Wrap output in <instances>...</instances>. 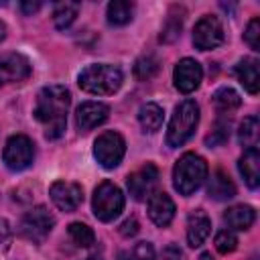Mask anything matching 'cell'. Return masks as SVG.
I'll return each instance as SVG.
<instances>
[{
	"mask_svg": "<svg viewBox=\"0 0 260 260\" xmlns=\"http://www.w3.org/2000/svg\"><path fill=\"white\" fill-rule=\"evenodd\" d=\"M71 93L63 85H47L39 91L35 104V118L45 126V136L55 140L65 132L67 110Z\"/></svg>",
	"mask_w": 260,
	"mask_h": 260,
	"instance_id": "6da1fadb",
	"label": "cell"
},
{
	"mask_svg": "<svg viewBox=\"0 0 260 260\" xmlns=\"http://www.w3.org/2000/svg\"><path fill=\"white\" fill-rule=\"evenodd\" d=\"M122 71L116 65L108 63H93L81 69L77 75V83L83 91L93 93V95H110L120 89L122 85Z\"/></svg>",
	"mask_w": 260,
	"mask_h": 260,
	"instance_id": "7a4b0ae2",
	"label": "cell"
},
{
	"mask_svg": "<svg viewBox=\"0 0 260 260\" xmlns=\"http://www.w3.org/2000/svg\"><path fill=\"white\" fill-rule=\"evenodd\" d=\"M207 173L209 169L205 158L195 152H187L177 160L173 169V185L181 195H191L203 185Z\"/></svg>",
	"mask_w": 260,
	"mask_h": 260,
	"instance_id": "3957f363",
	"label": "cell"
},
{
	"mask_svg": "<svg viewBox=\"0 0 260 260\" xmlns=\"http://www.w3.org/2000/svg\"><path fill=\"white\" fill-rule=\"evenodd\" d=\"M199 122V106L195 104V100H185L175 108V114L169 122V130H167V142L169 146H181L185 144Z\"/></svg>",
	"mask_w": 260,
	"mask_h": 260,
	"instance_id": "277c9868",
	"label": "cell"
},
{
	"mask_svg": "<svg viewBox=\"0 0 260 260\" xmlns=\"http://www.w3.org/2000/svg\"><path fill=\"white\" fill-rule=\"evenodd\" d=\"M93 213L100 221H112L116 219L122 209H124V195L118 185L112 181H104L95 187L93 191V201H91Z\"/></svg>",
	"mask_w": 260,
	"mask_h": 260,
	"instance_id": "5b68a950",
	"label": "cell"
},
{
	"mask_svg": "<svg viewBox=\"0 0 260 260\" xmlns=\"http://www.w3.org/2000/svg\"><path fill=\"white\" fill-rule=\"evenodd\" d=\"M124 152H126V142H124L122 134H118L114 130L102 132L98 136V140L93 142V154L104 169L118 167L124 158Z\"/></svg>",
	"mask_w": 260,
	"mask_h": 260,
	"instance_id": "8992f818",
	"label": "cell"
},
{
	"mask_svg": "<svg viewBox=\"0 0 260 260\" xmlns=\"http://www.w3.org/2000/svg\"><path fill=\"white\" fill-rule=\"evenodd\" d=\"M4 165L10 171H24L30 167L32 158H35V144L28 136L24 134H14L6 140L4 152H2Z\"/></svg>",
	"mask_w": 260,
	"mask_h": 260,
	"instance_id": "52a82bcc",
	"label": "cell"
},
{
	"mask_svg": "<svg viewBox=\"0 0 260 260\" xmlns=\"http://www.w3.org/2000/svg\"><path fill=\"white\" fill-rule=\"evenodd\" d=\"M55 225V217L49 213L47 207L39 205V207H32L30 211H26L20 219V234L35 242V244H41L53 230Z\"/></svg>",
	"mask_w": 260,
	"mask_h": 260,
	"instance_id": "ba28073f",
	"label": "cell"
},
{
	"mask_svg": "<svg viewBox=\"0 0 260 260\" xmlns=\"http://www.w3.org/2000/svg\"><path fill=\"white\" fill-rule=\"evenodd\" d=\"M225 32H223V24L217 16L205 14L203 18L197 20L195 28H193V45L201 51H209L215 49L223 43Z\"/></svg>",
	"mask_w": 260,
	"mask_h": 260,
	"instance_id": "9c48e42d",
	"label": "cell"
},
{
	"mask_svg": "<svg viewBox=\"0 0 260 260\" xmlns=\"http://www.w3.org/2000/svg\"><path fill=\"white\" fill-rule=\"evenodd\" d=\"M128 191L136 201H142L146 197H150V193L154 191L156 183H158V169L152 162H146L144 167H140L138 171H134L128 177Z\"/></svg>",
	"mask_w": 260,
	"mask_h": 260,
	"instance_id": "30bf717a",
	"label": "cell"
},
{
	"mask_svg": "<svg viewBox=\"0 0 260 260\" xmlns=\"http://www.w3.org/2000/svg\"><path fill=\"white\" fill-rule=\"evenodd\" d=\"M203 79V69L201 65L195 61V59H181L177 65H175V71H173V81H175V87L181 91V93H191L199 87Z\"/></svg>",
	"mask_w": 260,
	"mask_h": 260,
	"instance_id": "8fae6325",
	"label": "cell"
},
{
	"mask_svg": "<svg viewBox=\"0 0 260 260\" xmlns=\"http://www.w3.org/2000/svg\"><path fill=\"white\" fill-rule=\"evenodd\" d=\"M30 75V63L20 53H0V87L22 81Z\"/></svg>",
	"mask_w": 260,
	"mask_h": 260,
	"instance_id": "7c38bea8",
	"label": "cell"
},
{
	"mask_svg": "<svg viewBox=\"0 0 260 260\" xmlns=\"http://www.w3.org/2000/svg\"><path fill=\"white\" fill-rule=\"evenodd\" d=\"M49 195L61 211H73L83 201V189L71 181H55L49 189Z\"/></svg>",
	"mask_w": 260,
	"mask_h": 260,
	"instance_id": "4fadbf2b",
	"label": "cell"
},
{
	"mask_svg": "<svg viewBox=\"0 0 260 260\" xmlns=\"http://www.w3.org/2000/svg\"><path fill=\"white\" fill-rule=\"evenodd\" d=\"M110 116V108L102 102H83L77 112H75V122H77V128L87 132L100 124H104Z\"/></svg>",
	"mask_w": 260,
	"mask_h": 260,
	"instance_id": "5bb4252c",
	"label": "cell"
},
{
	"mask_svg": "<svg viewBox=\"0 0 260 260\" xmlns=\"http://www.w3.org/2000/svg\"><path fill=\"white\" fill-rule=\"evenodd\" d=\"M148 215H150V219L158 228L169 225L173 221V217H175V203H173V199L167 193H162V191L152 193L150 199H148Z\"/></svg>",
	"mask_w": 260,
	"mask_h": 260,
	"instance_id": "9a60e30c",
	"label": "cell"
},
{
	"mask_svg": "<svg viewBox=\"0 0 260 260\" xmlns=\"http://www.w3.org/2000/svg\"><path fill=\"white\" fill-rule=\"evenodd\" d=\"M211 232V219L203 209H195L187 217V242L191 248H197L205 242Z\"/></svg>",
	"mask_w": 260,
	"mask_h": 260,
	"instance_id": "2e32d148",
	"label": "cell"
},
{
	"mask_svg": "<svg viewBox=\"0 0 260 260\" xmlns=\"http://www.w3.org/2000/svg\"><path fill=\"white\" fill-rule=\"evenodd\" d=\"M236 75L244 89L248 93H258L260 89V73H258V61L252 57H244L236 65Z\"/></svg>",
	"mask_w": 260,
	"mask_h": 260,
	"instance_id": "e0dca14e",
	"label": "cell"
},
{
	"mask_svg": "<svg viewBox=\"0 0 260 260\" xmlns=\"http://www.w3.org/2000/svg\"><path fill=\"white\" fill-rule=\"evenodd\" d=\"M238 169H240V175L244 177L246 185L256 189L258 183H260V154L256 148H248L242 158L238 160Z\"/></svg>",
	"mask_w": 260,
	"mask_h": 260,
	"instance_id": "ac0fdd59",
	"label": "cell"
},
{
	"mask_svg": "<svg viewBox=\"0 0 260 260\" xmlns=\"http://www.w3.org/2000/svg\"><path fill=\"white\" fill-rule=\"evenodd\" d=\"M207 193L215 201H225V199H232L236 195V185L232 183V179L223 171H215L209 179Z\"/></svg>",
	"mask_w": 260,
	"mask_h": 260,
	"instance_id": "d6986e66",
	"label": "cell"
},
{
	"mask_svg": "<svg viewBox=\"0 0 260 260\" xmlns=\"http://www.w3.org/2000/svg\"><path fill=\"white\" fill-rule=\"evenodd\" d=\"M256 219V211L250 205H234L223 213V221L230 230H248Z\"/></svg>",
	"mask_w": 260,
	"mask_h": 260,
	"instance_id": "ffe728a7",
	"label": "cell"
},
{
	"mask_svg": "<svg viewBox=\"0 0 260 260\" xmlns=\"http://www.w3.org/2000/svg\"><path fill=\"white\" fill-rule=\"evenodd\" d=\"M138 122L144 128V132H156L162 124V108L154 102H148L138 112Z\"/></svg>",
	"mask_w": 260,
	"mask_h": 260,
	"instance_id": "44dd1931",
	"label": "cell"
},
{
	"mask_svg": "<svg viewBox=\"0 0 260 260\" xmlns=\"http://www.w3.org/2000/svg\"><path fill=\"white\" fill-rule=\"evenodd\" d=\"M242 104V98L236 89L232 87H219L215 93H213V106L219 114H230L234 110H238Z\"/></svg>",
	"mask_w": 260,
	"mask_h": 260,
	"instance_id": "7402d4cb",
	"label": "cell"
},
{
	"mask_svg": "<svg viewBox=\"0 0 260 260\" xmlns=\"http://www.w3.org/2000/svg\"><path fill=\"white\" fill-rule=\"evenodd\" d=\"M132 14H134V4L128 0H114L108 4V22L110 24L122 26L132 20Z\"/></svg>",
	"mask_w": 260,
	"mask_h": 260,
	"instance_id": "603a6c76",
	"label": "cell"
},
{
	"mask_svg": "<svg viewBox=\"0 0 260 260\" xmlns=\"http://www.w3.org/2000/svg\"><path fill=\"white\" fill-rule=\"evenodd\" d=\"M258 136H260V122H258V118H256V116L244 118V122L240 124V130H238L240 144H242L246 150H248V148H256Z\"/></svg>",
	"mask_w": 260,
	"mask_h": 260,
	"instance_id": "cb8c5ba5",
	"label": "cell"
},
{
	"mask_svg": "<svg viewBox=\"0 0 260 260\" xmlns=\"http://www.w3.org/2000/svg\"><path fill=\"white\" fill-rule=\"evenodd\" d=\"M79 14V4L77 2H59L55 4V10H53V22L57 28H67L71 26V22L75 20V16Z\"/></svg>",
	"mask_w": 260,
	"mask_h": 260,
	"instance_id": "d4e9b609",
	"label": "cell"
},
{
	"mask_svg": "<svg viewBox=\"0 0 260 260\" xmlns=\"http://www.w3.org/2000/svg\"><path fill=\"white\" fill-rule=\"evenodd\" d=\"M158 69H160V63H158V59H156L154 55H142V57H138L136 63H134V75H136V79H140V81L152 79V77L158 73Z\"/></svg>",
	"mask_w": 260,
	"mask_h": 260,
	"instance_id": "484cf974",
	"label": "cell"
},
{
	"mask_svg": "<svg viewBox=\"0 0 260 260\" xmlns=\"http://www.w3.org/2000/svg\"><path fill=\"white\" fill-rule=\"evenodd\" d=\"M69 236H71V240H73L79 248H89V246H93V242H95L93 230H91L89 225L81 223V221H73V223L69 225Z\"/></svg>",
	"mask_w": 260,
	"mask_h": 260,
	"instance_id": "4316f807",
	"label": "cell"
},
{
	"mask_svg": "<svg viewBox=\"0 0 260 260\" xmlns=\"http://www.w3.org/2000/svg\"><path fill=\"white\" fill-rule=\"evenodd\" d=\"M181 28H183V16L181 12H177V8L171 10L165 26H162V32H160V41L162 43H173L179 35H181Z\"/></svg>",
	"mask_w": 260,
	"mask_h": 260,
	"instance_id": "83f0119b",
	"label": "cell"
},
{
	"mask_svg": "<svg viewBox=\"0 0 260 260\" xmlns=\"http://www.w3.org/2000/svg\"><path fill=\"white\" fill-rule=\"evenodd\" d=\"M120 260H156V256H154V248L150 242H138L132 250L124 252Z\"/></svg>",
	"mask_w": 260,
	"mask_h": 260,
	"instance_id": "f1b7e54d",
	"label": "cell"
},
{
	"mask_svg": "<svg viewBox=\"0 0 260 260\" xmlns=\"http://www.w3.org/2000/svg\"><path fill=\"white\" fill-rule=\"evenodd\" d=\"M228 138H230V122L217 120L215 126H213V130H211V134L205 136V142H207L209 146H219V144H223Z\"/></svg>",
	"mask_w": 260,
	"mask_h": 260,
	"instance_id": "f546056e",
	"label": "cell"
},
{
	"mask_svg": "<svg viewBox=\"0 0 260 260\" xmlns=\"http://www.w3.org/2000/svg\"><path fill=\"white\" fill-rule=\"evenodd\" d=\"M215 248H217V252H221V254L234 252V250L238 248V238H236V234H234L232 230H221V232L215 236Z\"/></svg>",
	"mask_w": 260,
	"mask_h": 260,
	"instance_id": "4dcf8cb0",
	"label": "cell"
},
{
	"mask_svg": "<svg viewBox=\"0 0 260 260\" xmlns=\"http://www.w3.org/2000/svg\"><path fill=\"white\" fill-rule=\"evenodd\" d=\"M244 41L250 45V49L258 51L260 49V20L258 18H252L246 32H244Z\"/></svg>",
	"mask_w": 260,
	"mask_h": 260,
	"instance_id": "1f68e13d",
	"label": "cell"
},
{
	"mask_svg": "<svg viewBox=\"0 0 260 260\" xmlns=\"http://www.w3.org/2000/svg\"><path fill=\"white\" fill-rule=\"evenodd\" d=\"M162 260H185V254L177 244H169L162 250Z\"/></svg>",
	"mask_w": 260,
	"mask_h": 260,
	"instance_id": "d6a6232c",
	"label": "cell"
},
{
	"mask_svg": "<svg viewBox=\"0 0 260 260\" xmlns=\"http://www.w3.org/2000/svg\"><path fill=\"white\" fill-rule=\"evenodd\" d=\"M120 234H122V236H126V238L136 236V234H138V221H136L134 217H128V219L120 225Z\"/></svg>",
	"mask_w": 260,
	"mask_h": 260,
	"instance_id": "836d02e7",
	"label": "cell"
},
{
	"mask_svg": "<svg viewBox=\"0 0 260 260\" xmlns=\"http://www.w3.org/2000/svg\"><path fill=\"white\" fill-rule=\"evenodd\" d=\"M41 8V2H20V10L24 12V14H32V12H37Z\"/></svg>",
	"mask_w": 260,
	"mask_h": 260,
	"instance_id": "e575fe53",
	"label": "cell"
},
{
	"mask_svg": "<svg viewBox=\"0 0 260 260\" xmlns=\"http://www.w3.org/2000/svg\"><path fill=\"white\" fill-rule=\"evenodd\" d=\"M8 223L4 221V219H0V236H8Z\"/></svg>",
	"mask_w": 260,
	"mask_h": 260,
	"instance_id": "d590c367",
	"label": "cell"
},
{
	"mask_svg": "<svg viewBox=\"0 0 260 260\" xmlns=\"http://www.w3.org/2000/svg\"><path fill=\"white\" fill-rule=\"evenodd\" d=\"M4 37H6V24L0 20V41H4Z\"/></svg>",
	"mask_w": 260,
	"mask_h": 260,
	"instance_id": "8d00e7d4",
	"label": "cell"
},
{
	"mask_svg": "<svg viewBox=\"0 0 260 260\" xmlns=\"http://www.w3.org/2000/svg\"><path fill=\"white\" fill-rule=\"evenodd\" d=\"M201 260H211V256L209 254H201Z\"/></svg>",
	"mask_w": 260,
	"mask_h": 260,
	"instance_id": "74e56055",
	"label": "cell"
},
{
	"mask_svg": "<svg viewBox=\"0 0 260 260\" xmlns=\"http://www.w3.org/2000/svg\"><path fill=\"white\" fill-rule=\"evenodd\" d=\"M87 260H100V258H87Z\"/></svg>",
	"mask_w": 260,
	"mask_h": 260,
	"instance_id": "f35d334b",
	"label": "cell"
}]
</instances>
